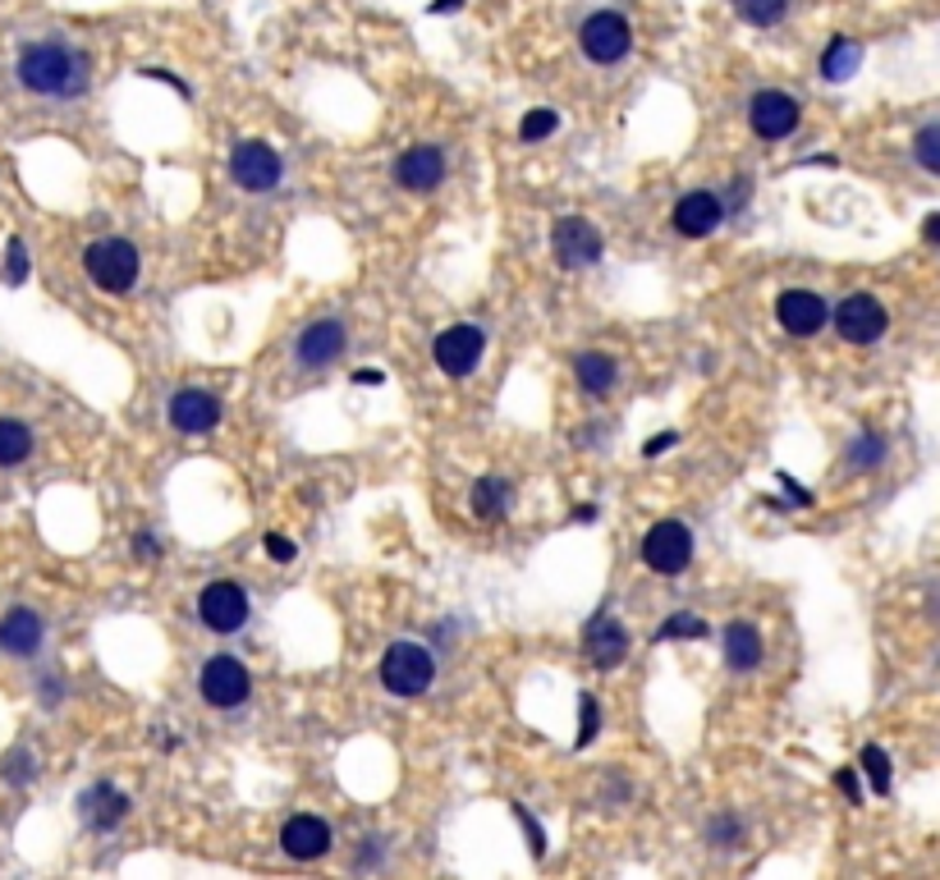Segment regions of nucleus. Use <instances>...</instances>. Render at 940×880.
<instances>
[{"label": "nucleus", "instance_id": "09e8293b", "mask_svg": "<svg viewBox=\"0 0 940 880\" xmlns=\"http://www.w3.org/2000/svg\"><path fill=\"white\" fill-rule=\"evenodd\" d=\"M463 0H432V14H455Z\"/></svg>", "mask_w": 940, "mask_h": 880}, {"label": "nucleus", "instance_id": "ddd939ff", "mask_svg": "<svg viewBox=\"0 0 940 880\" xmlns=\"http://www.w3.org/2000/svg\"><path fill=\"white\" fill-rule=\"evenodd\" d=\"M826 317H830V307H826V298L813 294V290H785V294L775 298V321L785 326L790 335H798V340L817 335V330L826 326Z\"/></svg>", "mask_w": 940, "mask_h": 880}, {"label": "nucleus", "instance_id": "7c9ffc66", "mask_svg": "<svg viewBox=\"0 0 940 880\" xmlns=\"http://www.w3.org/2000/svg\"><path fill=\"white\" fill-rule=\"evenodd\" d=\"M863 775L872 780V793H891V757H885L876 743L863 747Z\"/></svg>", "mask_w": 940, "mask_h": 880}, {"label": "nucleus", "instance_id": "de8ad7c7", "mask_svg": "<svg viewBox=\"0 0 940 880\" xmlns=\"http://www.w3.org/2000/svg\"><path fill=\"white\" fill-rule=\"evenodd\" d=\"M381 381H385V372H372V368L368 372H354V385H381Z\"/></svg>", "mask_w": 940, "mask_h": 880}, {"label": "nucleus", "instance_id": "aec40b11", "mask_svg": "<svg viewBox=\"0 0 940 880\" xmlns=\"http://www.w3.org/2000/svg\"><path fill=\"white\" fill-rule=\"evenodd\" d=\"M588 656L596 661V669L624 665V656H629V629L615 614H596L588 624Z\"/></svg>", "mask_w": 940, "mask_h": 880}, {"label": "nucleus", "instance_id": "c85d7f7f", "mask_svg": "<svg viewBox=\"0 0 940 880\" xmlns=\"http://www.w3.org/2000/svg\"><path fill=\"white\" fill-rule=\"evenodd\" d=\"M712 629H707V619H697V614H689V610H679V614H670L665 624H661V642H674V638H707Z\"/></svg>", "mask_w": 940, "mask_h": 880}, {"label": "nucleus", "instance_id": "0eeeda50", "mask_svg": "<svg viewBox=\"0 0 940 880\" xmlns=\"http://www.w3.org/2000/svg\"><path fill=\"white\" fill-rule=\"evenodd\" d=\"M798 120H803V111H798V101L790 92L762 88V92H752V101H748V124H752V134L762 143L790 138L798 128Z\"/></svg>", "mask_w": 940, "mask_h": 880}, {"label": "nucleus", "instance_id": "9d476101", "mask_svg": "<svg viewBox=\"0 0 940 880\" xmlns=\"http://www.w3.org/2000/svg\"><path fill=\"white\" fill-rule=\"evenodd\" d=\"M230 174L244 193H271L280 184V157L267 143H239L230 151Z\"/></svg>", "mask_w": 940, "mask_h": 880}, {"label": "nucleus", "instance_id": "4468645a", "mask_svg": "<svg viewBox=\"0 0 940 880\" xmlns=\"http://www.w3.org/2000/svg\"><path fill=\"white\" fill-rule=\"evenodd\" d=\"M42 642H46V624H42V614L29 610V606H14L0 614V652L14 656V661H29L42 652Z\"/></svg>", "mask_w": 940, "mask_h": 880}, {"label": "nucleus", "instance_id": "a211bd4d", "mask_svg": "<svg viewBox=\"0 0 940 880\" xmlns=\"http://www.w3.org/2000/svg\"><path fill=\"white\" fill-rule=\"evenodd\" d=\"M725 221V206L716 193H689L674 202V229L684 239H707L716 235V225Z\"/></svg>", "mask_w": 940, "mask_h": 880}, {"label": "nucleus", "instance_id": "a18cd8bd", "mask_svg": "<svg viewBox=\"0 0 940 880\" xmlns=\"http://www.w3.org/2000/svg\"><path fill=\"white\" fill-rule=\"evenodd\" d=\"M60 702V684L56 679H42V707H56Z\"/></svg>", "mask_w": 940, "mask_h": 880}, {"label": "nucleus", "instance_id": "39448f33", "mask_svg": "<svg viewBox=\"0 0 940 880\" xmlns=\"http://www.w3.org/2000/svg\"><path fill=\"white\" fill-rule=\"evenodd\" d=\"M693 560V532L684 523H674V519H661V523H651V532L642 537V564L651 568V574H684Z\"/></svg>", "mask_w": 940, "mask_h": 880}, {"label": "nucleus", "instance_id": "b1692460", "mask_svg": "<svg viewBox=\"0 0 940 880\" xmlns=\"http://www.w3.org/2000/svg\"><path fill=\"white\" fill-rule=\"evenodd\" d=\"M510 505H514V486H510V477H501V473L478 477V486H473V509L482 514V519H505Z\"/></svg>", "mask_w": 940, "mask_h": 880}, {"label": "nucleus", "instance_id": "bb28decb", "mask_svg": "<svg viewBox=\"0 0 940 880\" xmlns=\"http://www.w3.org/2000/svg\"><path fill=\"white\" fill-rule=\"evenodd\" d=\"M729 5H735V14L743 23H752V29H775V23L790 14V0H729Z\"/></svg>", "mask_w": 940, "mask_h": 880}, {"label": "nucleus", "instance_id": "8fccbe9b", "mask_svg": "<svg viewBox=\"0 0 940 880\" xmlns=\"http://www.w3.org/2000/svg\"><path fill=\"white\" fill-rule=\"evenodd\" d=\"M573 519H579V523H592V519H596V505H579V509H573Z\"/></svg>", "mask_w": 940, "mask_h": 880}, {"label": "nucleus", "instance_id": "393cba45", "mask_svg": "<svg viewBox=\"0 0 940 880\" xmlns=\"http://www.w3.org/2000/svg\"><path fill=\"white\" fill-rule=\"evenodd\" d=\"M858 60H863V46H858L853 37H835V42L826 46V56H821V79H830V83L853 79Z\"/></svg>", "mask_w": 940, "mask_h": 880}, {"label": "nucleus", "instance_id": "72a5a7b5", "mask_svg": "<svg viewBox=\"0 0 940 880\" xmlns=\"http://www.w3.org/2000/svg\"><path fill=\"white\" fill-rule=\"evenodd\" d=\"M707 839H712L716 848H739V839H743L739 816H716V821L707 825Z\"/></svg>", "mask_w": 940, "mask_h": 880}, {"label": "nucleus", "instance_id": "37998d69", "mask_svg": "<svg viewBox=\"0 0 940 880\" xmlns=\"http://www.w3.org/2000/svg\"><path fill=\"white\" fill-rule=\"evenodd\" d=\"M780 486H785V490H790V496H794L798 505H813V496H807V490H803V486H798L790 473H780Z\"/></svg>", "mask_w": 940, "mask_h": 880}, {"label": "nucleus", "instance_id": "473e14b6", "mask_svg": "<svg viewBox=\"0 0 940 880\" xmlns=\"http://www.w3.org/2000/svg\"><path fill=\"white\" fill-rule=\"evenodd\" d=\"M881 454H885V440L872 436V431H863L849 445V463H853V469H872V463H881Z\"/></svg>", "mask_w": 940, "mask_h": 880}, {"label": "nucleus", "instance_id": "423d86ee", "mask_svg": "<svg viewBox=\"0 0 940 880\" xmlns=\"http://www.w3.org/2000/svg\"><path fill=\"white\" fill-rule=\"evenodd\" d=\"M198 692H202V702L206 707H216V711H234V707H244L248 702V692H253V679H248V669L234 661V656H212L202 665V675H198Z\"/></svg>", "mask_w": 940, "mask_h": 880}, {"label": "nucleus", "instance_id": "2f4dec72", "mask_svg": "<svg viewBox=\"0 0 940 880\" xmlns=\"http://www.w3.org/2000/svg\"><path fill=\"white\" fill-rule=\"evenodd\" d=\"M556 124H560V115H556V111L537 106V111H528V115H524V124H518V138H524V143H541V138H551V134H556Z\"/></svg>", "mask_w": 940, "mask_h": 880}, {"label": "nucleus", "instance_id": "c756f323", "mask_svg": "<svg viewBox=\"0 0 940 880\" xmlns=\"http://www.w3.org/2000/svg\"><path fill=\"white\" fill-rule=\"evenodd\" d=\"M33 775H37V757L29 747H14V753L0 761V780H10V785H33Z\"/></svg>", "mask_w": 940, "mask_h": 880}, {"label": "nucleus", "instance_id": "7ed1b4c3", "mask_svg": "<svg viewBox=\"0 0 940 880\" xmlns=\"http://www.w3.org/2000/svg\"><path fill=\"white\" fill-rule=\"evenodd\" d=\"M381 684L395 697H423L436 684V656L417 642H395L381 656Z\"/></svg>", "mask_w": 940, "mask_h": 880}, {"label": "nucleus", "instance_id": "49530a36", "mask_svg": "<svg viewBox=\"0 0 940 880\" xmlns=\"http://www.w3.org/2000/svg\"><path fill=\"white\" fill-rule=\"evenodd\" d=\"M922 239H927V244H940V212H936V216H927V225H922Z\"/></svg>", "mask_w": 940, "mask_h": 880}, {"label": "nucleus", "instance_id": "f8f14e48", "mask_svg": "<svg viewBox=\"0 0 940 880\" xmlns=\"http://www.w3.org/2000/svg\"><path fill=\"white\" fill-rule=\"evenodd\" d=\"M551 248L560 257V267H592V262H602V235H596V225L583 221V216H560L556 221V235H551Z\"/></svg>", "mask_w": 940, "mask_h": 880}, {"label": "nucleus", "instance_id": "4c0bfd02", "mask_svg": "<svg viewBox=\"0 0 940 880\" xmlns=\"http://www.w3.org/2000/svg\"><path fill=\"white\" fill-rule=\"evenodd\" d=\"M267 555H271L276 564H290V560H294L299 551H294V541H290V537H280V532H271V537H267Z\"/></svg>", "mask_w": 940, "mask_h": 880}, {"label": "nucleus", "instance_id": "e433bc0d", "mask_svg": "<svg viewBox=\"0 0 940 880\" xmlns=\"http://www.w3.org/2000/svg\"><path fill=\"white\" fill-rule=\"evenodd\" d=\"M514 816H518V825H524V835H528V853H533V858H541V853H546V835H541V825L533 821V812H528V808H514Z\"/></svg>", "mask_w": 940, "mask_h": 880}, {"label": "nucleus", "instance_id": "ea45409f", "mask_svg": "<svg viewBox=\"0 0 940 880\" xmlns=\"http://www.w3.org/2000/svg\"><path fill=\"white\" fill-rule=\"evenodd\" d=\"M835 785L844 789V798H849V802L863 798V789H858V775H853V770H840V775H835Z\"/></svg>", "mask_w": 940, "mask_h": 880}, {"label": "nucleus", "instance_id": "a878e982", "mask_svg": "<svg viewBox=\"0 0 940 880\" xmlns=\"http://www.w3.org/2000/svg\"><path fill=\"white\" fill-rule=\"evenodd\" d=\"M33 454V431L19 418H0V469H19Z\"/></svg>", "mask_w": 940, "mask_h": 880}, {"label": "nucleus", "instance_id": "58836bf2", "mask_svg": "<svg viewBox=\"0 0 940 880\" xmlns=\"http://www.w3.org/2000/svg\"><path fill=\"white\" fill-rule=\"evenodd\" d=\"M674 440H679L674 431H661V436H651V440H647V445H642V454H647V459H657V454H665V450L674 445Z\"/></svg>", "mask_w": 940, "mask_h": 880}, {"label": "nucleus", "instance_id": "2eb2a0df", "mask_svg": "<svg viewBox=\"0 0 940 880\" xmlns=\"http://www.w3.org/2000/svg\"><path fill=\"white\" fill-rule=\"evenodd\" d=\"M395 179L409 193H432L440 179H446V151H440L436 143H413L395 161Z\"/></svg>", "mask_w": 940, "mask_h": 880}, {"label": "nucleus", "instance_id": "c03bdc74", "mask_svg": "<svg viewBox=\"0 0 940 880\" xmlns=\"http://www.w3.org/2000/svg\"><path fill=\"white\" fill-rule=\"evenodd\" d=\"M134 555H143V560H156V537H152V532L134 537Z\"/></svg>", "mask_w": 940, "mask_h": 880}, {"label": "nucleus", "instance_id": "4be33fe9", "mask_svg": "<svg viewBox=\"0 0 940 880\" xmlns=\"http://www.w3.org/2000/svg\"><path fill=\"white\" fill-rule=\"evenodd\" d=\"M725 665L735 669V675H748V669L762 665V633H757L748 619H735V624L725 629Z\"/></svg>", "mask_w": 940, "mask_h": 880}, {"label": "nucleus", "instance_id": "6e6552de", "mask_svg": "<svg viewBox=\"0 0 940 880\" xmlns=\"http://www.w3.org/2000/svg\"><path fill=\"white\" fill-rule=\"evenodd\" d=\"M835 330L849 345H876L885 330H891V317H885L881 298L872 294H849L840 307H835Z\"/></svg>", "mask_w": 940, "mask_h": 880}, {"label": "nucleus", "instance_id": "a19ab883", "mask_svg": "<svg viewBox=\"0 0 940 880\" xmlns=\"http://www.w3.org/2000/svg\"><path fill=\"white\" fill-rule=\"evenodd\" d=\"M748 193H752V184H748V179H735V198L725 202V216H729V212H739V206L748 202Z\"/></svg>", "mask_w": 940, "mask_h": 880}, {"label": "nucleus", "instance_id": "f257e3e1", "mask_svg": "<svg viewBox=\"0 0 940 880\" xmlns=\"http://www.w3.org/2000/svg\"><path fill=\"white\" fill-rule=\"evenodd\" d=\"M19 83L33 97H51V101H69L83 97L92 83V60L69 42H29L14 60Z\"/></svg>", "mask_w": 940, "mask_h": 880}, {"label": "nucleus", "instance_id": "1a4fd4ad", "mask_svg": "<svg viewBox=\"0 0 940 880\" xmlns=\"http://www.w3.org/2000/svg\"><path fill=\"white\" fill-rule=\"evenodd\" d=\"M482 349H486L482 326H473V321L446 326V330L436 335V368L446 372V376H468L482 362Z\"/></svg>", "mask_w": 940, "mask_h": 880}, {"label": "nucleus", "instance_id": "f03ea898", "mask_svg": "<svg viewBox=\"0 0 940 880\" xmlns=\"http://www.w3.org/2000/svg\"><path fill=\"white\" fill-rule=\"evenodd\" d=\"M83 267H88V280L97 290L107 294H128L138 284V271H143V257L128 239H97L88 244L83 252Z\"/></svg>", "mask_w": 940, "mask_h": 880}, {"label": "nucleus", "instance_id": "c9c22d12", "mask_svg": "<svg viewBox=\"0 0 940 880\" xmlns=\"http://www.w3.org/2000/svg\"><path fill=\"white\" fill-rule=\"evenodd\" d=\"M579 711H583V724H579V738H573V743L588 747V743L596 738V730H602V711H596V697H592V692L579 697Z\"/></svg>", "mask_w": 940, "mask_h": 880}, {"label": "nucleus", "instance_id": "cd10ccee", "mask_svg": "<svg viewBox=\"0 0 940 880\" xmlns=\"http://www.w3.org/2000/svg\"><path fill=\"white\" fill-rule=\"evenodd\" d=\"M913 161H918L927 174H940V124L918 128V138H913Z\"/></svg>", "mask_w": 940, "mask_h": 880}, {"label": "nucleus", "instance_id": "79ce46f5", "mask_svg": "<svg viewBox=\"0 0 940 880\" xmlns=\"http://www.w3.org/2000/svg\"><path fill=\"white\" fill-rule=\"evenodd\" d=\"M147 79H156V83H170L175 92H184V97H189V83H179L170 69H147Z\"/></svg>", "mask_w": 940, "mask_h": 880}, {"label": "nucleus", "instance_id": "20e7f679", "mask_svg": "<svg viewBox=\"0 0 940 880\" xmlns=\"http://www.w3.org/2000/svg\"><path fill=\"white\" fill-rule=\"evenodd\" d=\"M579 46H583V56H588L592 65H619V60L634 50V29H629V19H624V14L596 10V14L583 19Z\"/></svg>", "mask_w": 940, "mask_h": 880}, {"label": "nucleus", "instance_id": "f3484780", "mask_svg": "<svg viewBox=\"0 0 940 880\" xmlns=\"http://www.w3.org/2000/svg\"><path fill=\"white\" fill-rule=\"evenodd\" d=\"M345 340H349V335H345V321H335V317L312 321V326L299 335V349H294V353H299V368H312V372H317V368H331V362L345 353Z\"/></svg>", "mask_w": 940, "mask_h": 880}, {"label": "nucleus", "instance_id": "f704fd0d", "mask_svg": "<svg viewBox=\"0 0 940 880\" xmlns=\"http://www.w3.org/2000/svg\"><path fill=\"white\" fill-rule=\"evenodd\" d=\"M29 248H23V239H10V248H5V284H23L29 280Z\"/></svg>", "mask_w": 940, "mask_h": 880}, {"label": "nucleus", "instance_id": "6ab92c4d", "mask_svg": "<svg viewBox=\"0 0 940 880\" xmlns=\"http://www.w3.org/2000/svg\"><path fill=\"white\" fill-rule=\"evenodd\" d=\"M78 816H83L88 831H101V835H107V831H115V825L128 816V798H124L115 785L101 780V785H92L83 798H78Z\"/></svg>", "mask_w": 940, "mask_h": 880}, {"label": "nucleus", "instance_id": "5701e85b", "mask_svg": "<svg viewBox=\"0 0 940 880\" xmlns=\"http://www.w3.org/2000/svg\"><path fill=\"white\" fill-rule=\"evenodd\" d=\"M573 376H579V385L588 395H606L619 381V362L611 353H579L573 358Z\"/></svg>", "mask_w": 940, "mask_h": 880}, {"label": "nucleus", "instance_id": "9b49d317", "mask_svg": "<svg viewBox=\"0 0 940 880\" xmlns=\"http://www.w3.org/2000/svg\"><path fill=\"white\" fill-rule=\"evenodd\" d=\"M198 619L212 633H234L248 619V597H244V587L239 583H206L202 587V597H198Z\"/></svg>", "mask_w": 940, "mask_h": 880}, {"label": "nucleus", "instance_id": "412c9836", "mask_svg": "<svg viewBox=\"0 0 940 880\" xmlns=\"http://www.w3.org/2000/svg\"><path fill=\"white\" fill-rule=\"evenodd\" d=\"M280 848L290 853V858H299V862L322 858V853L331 848V825L322 816H290L284 821V831H280Z\"/></svg>", "mask_w": 940, "mask_h": 880}, {"label": "nucleus", "instance_id": "dca6fc26", "mask_svg": "<svg viewBox=\"0 0 940 880\" xmlns=\"http://www.w3.org/2000/svg\"><path fill=\"white\" fill-rule=\"evenodd\" d=\"M170 427L184 431V436H202V431H216L221 422V399L212 391H179L170 395Z\"/></svg>", "mask_w": 940, "mask_h": 880}]
</instances>
